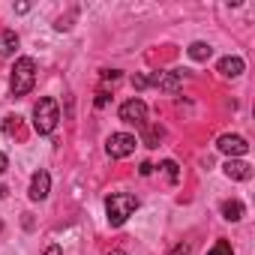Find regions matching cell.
Instances as JSON below:
<instances>
[{
	"mask_svg": "<svg viewBox=\"0 0 255 255\" xmlns=\"http://www.w3.org/2000/svg\"><path fill=\"white\" fill-rule=\"evenodd\" d=\"M135 210H138V198L129 195V192H114V195L105 198V216H108L111 228H120Z\"/></svg>",
	"mask_w": 255,
	"mask_h": 255,
	"instance_id": "1",
	"label": "cell"
},
{
	"mask_svg": "<svg viewBox=\"0 0 255 255\" xmlns=\"http://www.w3.org/2000/svg\"><path fill=\"white\" fill-rule=\"evenodd\" d=\"M36 84V60L33 57H18L9 75V90L12 96H27Z\"/></svg>",
	"mask_w": 255,
	"mask_h": 255,
	"instance_id": "2",
	"label": "cell"
},
{
	"mask_svg": "<svg viewBox=\"0 0 255 255\" xmlns=\"http://www.w3.org/2000/svg\"><path fill=\"white\" fill-rule=\"evenodd\" d=\"M57 120H60V108H57V99L51 96H42L36 105H33V129L39 135H51L57 129Z\"/></svg>",
	"mask_w": 255,
	"mask_h": 255,
	"instance_id": "3",
	"label": "cell"
},
{
	"mask_svg": "<svg viewBox=\"0 0 255 255\" xmlns=\"http://www.w3.org/2000/svg\"><path fill=\"white\" fill-rule=\"evenodd\" d=\"M138 147V138L129 135V132H111L108 141H105V153L111 159H126V156H132Z\"/></svg>",
	"mask_w": 255,
	"mask_h": 255,
	"instance_id": "4",
	"label": "cell"
},
{
	"mask_svg": "<svg viewBox=\"0 0 255 255\" xmlns=\"http://www.w3.org/2000/svg\"><path fill=\"white\" fill-rule=\"evenodd\" d=\"M120 120L123 123H129V126H147V105L141 99H126L120 105Z\"/></svg>",
	"mask_w": 255,
	"mask_h": 255,
	"instance_id": "5",
	"label": "cell"
},
{
	"mask_svg": "<svg viewBox=\"0 0 255 255\" xmlns=\"http://www.w3.org/2000/svg\"><path fill=\"white\" fill-rule=\"evenodd\" d=\"M216 147L225 153V156H231V159H237V156H246L249 153V144H246V138L243 135H219V141H216Z\"/></svg>",
	"mask_w": 255,
	"mask_h": 255,
	"instance_id": "6",
	"label": "cell"
},
{
	"mask_svg": "<svg viewBox=\"0 0 255 255\" xmlns=\"http://www.w3.org/2000/svg\"><path fill=\"white\" fill-rule=\"evenodd\" d=\"M48 192H51V174H48L45 168H39V171L30 177V192H27V195H30L33 201H45Z\"/></svg>",
	"mask_w": 255,
	"mask_h": 255,
	"instance_id": "7",
	"label": "cell"
},
{
	"mask_svg": "<svg viewBox=\"0 0 255 255\" xmlns=\"http://www.w3.org/2000/svg\"><path fill=\"white\" fill-rule=\"evenodd\" d=\"M183 69H171V72H159V81H156V87L159 90H165V93H177L180 87H183Z\"/></svg>",
	"mask_w": 255,
	"mask_h": 255,
	"instance_id": "8",
	"label": "cell"
},
{
	"mask_svg": "<svg viewBox=\"0 0 255 255\" xmlns=\"http://www.w3.org/2000/svg\"><path fill=\"white\" fill-rule=\"evenodd\" d=\"M219 75H225V78H237V75H243V69H246V63H243V57H237V54H228V57H222L219 60Z\"/></svg>",
	"mask_w": 255,
	"mask_h": 255,
	"instance_id": "9",
	"label": "cell"
},
{
	"mask_svg": "<svg viewBox=\"0 0 255 255\" xmlns=\"http://www.w3.org/2000/svg\"><path fill=\"white\" fill-rule=\"evenodd\" d=\"M225 177H231V180H249L252 177V165L243 162V159H228L225 162Z\"/></svg>",
	"mask_w": 255,
	"mask_h": 255,
	"instance_id": "10",
	"label": "cell"
},
{
	"mask_svg": "<svg viewBox=\"0 0 255 255\" xmlns=\"http://www.w3.org/2000/svg\"><path fill=\"white\" fill-rule=\"evenodd\" d=\"M18 45H21V39L15 30H0V57H12L18 51Z\"/></svg>",
	"mask_w": 255,
	"mask_h": 255,
	"instance_id": "11",
	"label": "cell"
},
{
	"mask_svg": "<svg viewBox=\"0 0 255 255\" xmlns=\"http://www.w3.org/2000/svg\"><path fill=\"white\" fill-rule=\"evenodd\" d=\"M243 213H246L243 201H237V198H228V201H222V216H225L228 222H240V219H243Z\"/></svg>",
	"mask_w": 255,
	"mask_h": 255,
	"instance_id": "12",
	"label": "cell"
},
{
	"mask_svg": "<svg viewBox=\"0 0 255 255\" xmlns=\"http://www.w3.org/2000/svg\"><path fill=\"white\" fill-rule=\"evenodd\" d=\"M141 129H144V144H147V147H159V141H162V135H165L162 126H141Z\"/></svg>",
	"mask_w": 255,
	"mask_h": 255,
	"instance_id": "13",
	"label": "cell"
},
{
	"mask_svg": "<svg viewBox=\"0 0 255 255\" xmlns=\"http://www.w3.org/2000/svg\"><path fill=\"white\" fill-rule=\"evenodd\" d=\"M210 54H213V48H210L207 42H192V45H189V57H192V60H198V63H201V60H207Z\"/></svg>",
	"mask_w": 255,
	"mask_h": 255,
	"instance_id": "14",
	"label": "cell"
},
{
	"mask_svg": "<svg viewBox=\"0 0 255 255\" xmlns=\"http://www.w3.org/2000/svg\"><path fill=\"white\" fill-rule=\"evenodd\" d=\"M159 81V72H150V75H132V87H138V90H144V87H150V84H156Z\"/></svg>",
	"mask_w": 255,
	"mask_h": 255,
	"instance_id": "15",
	"label": "cell"
},
{
	"mask_svg": "<svg viewBox=\"0 0 255 255\" xmlns=\"http://www.w3.org/2000/svg\"><path fill=\"white\" fill-rule=\"evenodd\" d=\"M207 255H234V249H231L228 240H216V243L207 249Z\"/></svg>",
	"mask_w": 255,
	"mask_h": 255,
	"instance_id": "16",
	"label": "cell"
},
{
	"mask_svg": "<svg viewBox=\"0 0 255 255\" xmlns=\"http://www.w3.org/2000/svg\"><path fill=\"white\" fill-rule=\"evenodd\" d=\"M162 171H165V177H168L171 183H177L180 171H177V162H174V159H165V162H162Z\"/></svg>",
	"mask_w": 255,
	"mask_h": 255,
	"instance_id": "17",
	"label": "cell"
},
{
	"mask_svg": "<svg viewBox=\"0 0 255 255\" xmlns=\"http://www.w3.org/2000/svg\"><path fill=\"white\" fill-rule=\"evenodd\" d=\"M18 120H21V117H15V114H9V117L3 120V132H6V135L18 132Z\"/></svg>",
	"mask_w": 255,
	"mask_h": 255,
	"instance_id": "18",
	"label": "cell"
},
{
	"mask_svg": "<svg viewBox=\"0 0 255 255\" xmlns=\"http://www.w3.org/2000/svg\"><path fill=\"white\" fill-rule=\"evenodd\" d=\"M189 252H192V246H189V243H183V240H180V243H177V246H174V249H171V252H168V255H189Z\"/></svg>",
	"mask_w": 255,
	"mask_h": 255,
	"instance_id": "19",
	"label": "cell"
},
{
	"mask_svg": "<svg viewBox=\"0 0 255 255\" xmlns=\"http://www.w3.org/2000/svg\"><path fill=\"white\" fill-rule=\"evenodd\" d=\"M102 78H105V81H117L120 72H117V69H102Z\"/></svg>",
	"mask_w": 255,
	"mask_h": 255,
	"instance_id": "20",
	"label": "cell"
},
{
	"mask_svg": "<svg viewBox=\"0 0 255 255\" xmlns=\"http://www.w3.org/2000/svg\"><path fill=\"white\" fill-rule=\"evenodd\" d=\"M42 255H63V249H60V246H57V243H51V246H48V249H45V252H42Z\"/></svg>",
	"mask_w": 255,
	"mask_h": 255,
	"instance_id": "21",
	"label": "cell"
},
{
	"mask_svg": "<svg viewBox=\"0 0 255 255\" xmlns=\"http://www.w3.org/2000/svg\"><path fill=\"white\" fill-rule=\"evenodd\" d=\"M9 168V159H6V153H0V174H3Z\"/></svg>",
	"mask_w": 255,
	"mask_h": 255,
	"instance_id": "22",
	"label": "cell"
},
{
	"mask_svg": "<svg viewBox=\"0 0 255 255\" xmlns=\"http://www.w3.org/2000/svg\"><path fill=\"white\" fill-rule=\"evenodd\" d=\"M96 105L105 108V105H108V93H99V96H96Z\"/></svg>",
	"mask_w": 255,
	"mask_h": 255,
	"instance_id": "23",
	"label": "cell"
},
{
	"mask_svg": "<svg viewBox=\"0 0 255 255\" xmlns=\"http://www.w3.org/2000/svg\"><path fill=\"white\" fill-rule=\"evenodd\" d=\"M138 171H141V174H144V177H147V174H150V171H153V165H150V162H141V168H138Z\"/></svg>",
	"mask_w": 255,
	"mask_h": 255,
	"instance_id": "24",
	"label": "cell"
},
{
	"mask_svg": "<svg viewBox=\"0 0 255 255\" xmlns=\"http://www.w3.org/2000/svg\"><path fill=\"white\" fill-rule=\"evenodd\" d=\"M108 255H126V252H123V249H111Z\"/></svg>",
	"mask_w": 255,
	"mask_h": 255,
	"instance_id": "25",
	"label": "cell"
}]
</instances>
